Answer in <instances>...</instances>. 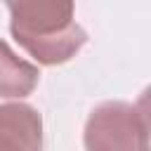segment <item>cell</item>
<instances>
[{
    "mask_svg": "<svg viewBox=\"0 0 151 151\" xmlns=\"http://www.w3.org/2000/svg\"><path fill=\"white\" fill-rule=\"evenodd\" d=\"M40 80L38 66L26 59H19L12 47L0 40V99H21L28 97Z\"/></svg>",
    "mask_w": 151,
    "mask_h": 151,
    "instance_id": "4",
    "label": "cell"
},
{
    "mask_svg": "<svg viewBox=\"0 0 151 151\" xmlns=\"http://www.w3.org/2000/svg\"><path fill=\"white\" fill-rule=\"evenodd\" d=\"M0 151H42V118L31 104H0Z\"/></svg>",
    "mask_w": 151,
    "mask_h": 151,
    "instance_id": "3",
    "label": "cell"
},
{
    "mask_svg": "<svg viewBox=\"0 0 151 151\" xmlns=\"http://www.w3.org/2000/svg\"><path fill=\"white\" fill-rule=\"evenodd\" d=\"M7 9L12 38L45 66L66 64L87 42L73 2H7Z\"/></svg>",
    "mask_w": 151,
    "mask_h": 151,
    "instance_id": "1",
    "label": "cell"
},
{
    "mask_svg": "<svg viewBox=\"0 0 151 151\" xmlns=\"http://www.w3.org/2000/svg\"><path fill=\"white\" fill-rule=\"evenodd\" d=\"M87 151H149V120L142 104L104 101L92 109L85 134Z\"/></svg>",
    "mask_w": 151,
    "mask_h": 151,
    "instance_id": "2",
    "label": "cell"
}]
</instances>
